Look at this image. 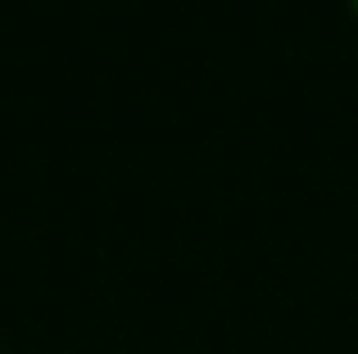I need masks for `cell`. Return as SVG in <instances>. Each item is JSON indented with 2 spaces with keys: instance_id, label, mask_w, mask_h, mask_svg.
<instances>
[{
  "instance_id": "cell-1",
  "label": "cell",
  "mask_w": 358,
  "mask_h": 354,
  "mask_svg": "<svg viewBox=\"0 0 358 354\" xmlns=\"http://www.w3.org/2000/svg\"><path fill=\"white\" fill-rule=\"evenodd\" d=\"M350 9H354V18H358V0H350Z\"/></svg>"
}]
</instances>
